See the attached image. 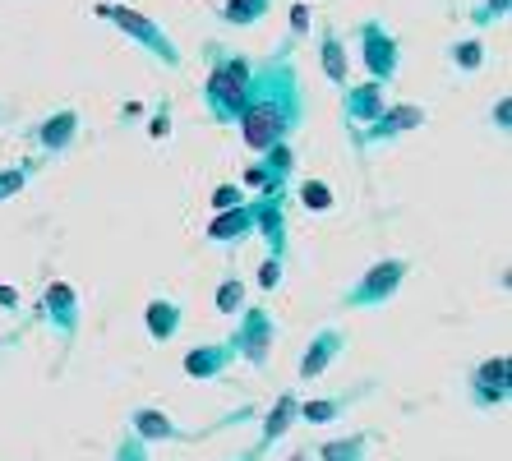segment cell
Instances as JSON below:
<instances>
[{
	"mask_svg": "<svg viewBox=\"0 0 512 461\" xmlns=\"http://www.w3.org/2000/svg\"><path fill=\"white\" fill-rule=\"evenodd\" d=\"M296 406H300V392H296V388L277 392V397H273V406L263 411L259 438H254V443H250V448H245V452H240L236 461H263V457H268V452H273L277 443H282V438L291 434V425H300V420H296Z\"/></svg>",
	"mask_w": 512,
	"mask_h": 461,
	"instance_id": "11",
	"label": "cell"
},
{
	"mask_svg": "<svg viewBox=\"0 0 512 461\" xmlns=\"http://www.w3.org/2000/svg\"><path fill=\"white\" fill-rule=\"evenodd\" d=\"M14 342V337H5V332H0V346H10Z\"/></svg>",
	"mask_w": 512,
	"mask_h": 461,
	"instance_id": "37",
	"label": "cell"
},
{
	"mask_svg": "<svg viewBox=\"0 0 512 461\" xmlns=\"http://www.w3.org/2000/svg\"><path fill=\"white\" fill-rule=\"evenodd\" d=\"M305 111H310V102H305V88H300L296 42L282 37L273 56L254 60L236 130L250 153H263L273 143H291V134L305 125Z\"/></svg>",
	"mask_w": 512,
	"mask_h": 461,
	"instance_id": "1",
	"label": "cell"
},
{
	"mask_svg": "<svg viewBox=\"0 0 512 461\" xmlns=\"http://www.w3.org/2000/svg\"><path fill=\"white\" fill-rule=\"evenodd\" d=\"M180 323H185V309H180V300L153 296L148 305H143V328H148V337H153L157 346H167L171 337L180 332Z\"/></svg>",
	"mask_w": 512,
	"mask_h": 461,
	"instance_id": "21",
	"label": "cell"
},
{
	"mask_svg": "<svg viewBox=\"0 0 512 461\" xmlns=\"http://www.w3.org/2000/svg\"><path fill=\"white\" fill-rule=\"evenodd\" d=\"M406 277H411V259H402V254L374 259L370 268L342 291V309H383L388 300H397Z\"/></svg>",
	"mask_w": 512,
	"mask_h": 461,
	"instance_id": "4",
	"label": "cell"
},
{
	"mask_svg": "<svg viewBox=\"0 0 512 461\" xmlns=\"http://www.w3.org/2000/svg\"><path fill=\"white\" fill-rule=\"evenodd\" d=\"M310 28H314L310 5H305V0H291V28H286V37H291V42H305Z\"/></svg>",
	"mask_w": 512,
	"mask_h": 461,
	"instance_id": "30",
	"label": "cell"
},
{
	"mask_svg": "<svg viewBox=\"0 0 512 461\" xmlns=\"http://www.w3.org/2000/svg\"><path fill=\"white\" fill-rule=\"evenodd\" d=\"M208 245H217V249H240L245 240L254 236V208H250V199L245 203H236V208H222V213H213V222H208Z\"/></svg>",
	"mask_w": 512,
	"mask_h": 461,
	"instance_id": "18",
	"label": "cell"
},
{
	"mask_svg": "<svg viewBox=\"0 0 512 461\" xmlns=\"http://www.w3.org/2000/svg\"><path fill=\"white\" fill-rule=\"evenodd\" d=\"M254 208V236L268 245L273 259H286L291 249V231H286V190H263L259 199H250Z\"/></svg>",
	"mask_w": 512,
	"mask_h": 461,
	"instance_id": "13",
	"label": "cell"
},
{
	"mask_svg": "<svg viewBox=\"0 0 512 461\" xmlns=\"http://www.w3.org/2000/svg\"><path fill=\"white\" fill-rule=\"evenodd\" d=\"M277 337H282V323L273 319V309L245 305L236 314V328H231L227 342H231V351H236V360H245L250 369H268Z\"/></svg>",
	"mask_w": 512,
	"mask_h": 461,
	"instance_id": "5",
	"label": "cell"
},
{
	"mask_svg": "<svg viewBox=\"0 0 512 461\" xmlns=\"http://www.w3.org/2000/svg\"><path fill=\"white\" fill-rule=\"evenodd\" d=\"M489 125H494L499 134H508V125H512V97L508 93L494 102V111H489Z\"/></svg>",
	"mask_w": 512,
	"mask_h": 461,
	"instance_id": "33",
	"label": "cell"
},
{
	"mask_svg": "<svg viewBox=\"0 0 512 461\" xmlns=\"http://www.w3.org/2000/svg\"><path fill=\"white\" fill-rule=\"evenodd\" d=\"M425 120H429V111L416 107V102H388L370 125L351 130V143H356V153H365V148H374V143H393L411 130H425Z\"/></svg>",
	"mask_w": 512,
	"mask_h": 461,
	"instance_id": "7",
	"label": "cell"
},
{
	"mask_svg": "<svg viewBox=\"0 0 512 461\" xmlns=\"http://www.w3.org/2000/svg\"><path fill=\"white\" fill-rule=\"evenodd\" d=\"M508 5H512V0H485V5H476V10H471L476 33H485L489 24H503V19H508Z\"/></svg>",
	"mask_w": 512,
	"mask_h": 461,
	"instance_id": "28",
	"label": "cell"
},
{
	"mask_svg": "<svg viewBox=\"0 0 512 461\" xmlns=\"http://www.w3.org/2000/svg\"><path fill=\"white\" fill-rule=\"evenodd\" d=\"M0 309H19V291L14 286H0Z\"/></svg>",
	"mask_w": 512,
	"mask_h": 461,
	"instance_id": "34",
	"label": "cell"
},
{
	"mask_svg": "<svg viewBox=\"0 0 512 461\" xmlns=\"http://www.w3.org/2000/svg\"><path fill=\"white\" fill-rule=\"evenodd\" d=\"M254 60L208 42V79H203V107L213 116V125H236L240 107H245V88H250Z\"/></svg>",
	"mask_w": 512,
	"mask_h": 461,
	"instance_id": "2",
	"label": "cell"
},
{
	"mask_svg": "<svg viewBox=\"0 0 512 461\" xmlns=\"http://www.w3.org/2000/svg\"><path fill=\"white\" fill-rule=\"evenodd\" d=\"M79 125H84L79 107H56L33 125V143L42 148V157H65L79 143Z\"/></svg>",
	"mask_w": 512,
	"mask_h": 461,
	"instance_id": "14",
	"label": "cell"
},
{
	"mask_svg": "<svg viewBox=\"0 0 512 461\" xmlns=\"http://www.w3.org/2000/svg\"><path fill=\"white\" fill-rule=\"evenodd\" d=\"M282 277H286V259H273V254H268V259L259 263V277H254V282H259V291H277Z\"/></svg>",
	"mask_w": 512,
	"mask_h": 461,
	"instance_id": "31",
	"label": "cell"
},
{
	"mask_svg": "<svg viewBox=\"0 0 512 461\" xmlns=\"http://www.w3.org/2000/svg\"><path fill=\"white\" fill-rule=\"evenodd\" d=\"M314 33H319V70H323V79L333 83V88H346V79H351V56H346V42H342V33H337V24L314 19Z\"/></svg>",
	"mask_w": 512,
	"mask_h": 461,
	"instance_id": "20",
	"label": "cell"
},
{
	"mask_svg": "<svg viewBox=\"0 0 512 461\" xmlns=\"http://www.w3.org/2000/svg\"><path fill=\"white\" fill-rule=\"evenodd\" d=\"M370 448H374V434L356 429V434H342V438H323L314 448V461H370Z\"/></svg>",
	"mask_w": 512,
	"mask_h": 461,
	"instance_id": "22",
	"label": "cell"
},
{
	"mask_svg": "<svg viewBox=\"0 0 512 461\" xmlns=\"http://www.w3.org/2000/svg\"><path fill=\"white\" fill-rule=\"evenodd\" d=\"M42 323L60 337V351H70L74 337H79V323H84V300L70 282H47L42 286V305H37Z\"/></svg>",
	"mask_w": 512,
	"mask_h": 461,
	"instance_id": "9",
	"label": "cell"
},
{
	"mask_svg": "<svg viewBox=\"0 0 512 461\" xmlns=\"http://www.w3.org/2000/svg\"><path fill=\"white\" fill-rule=\"evenodd\" d=\"M125 429H130L134 438H143L148 448H153V443H194V438H199V434H190V429H180L162 406H134V411L125 415Z\"/></svg>",
	"mask_w": 512,
	"mask_h": 461,
	"instance_id": "15",
	"label": "cell"
},
{
	"mask_svg": "<svg viewBox=\"0 0 512 461\" xmlns=\"http://www.w3.org/2000/svg\"><path fill=\"white\" fill-rule=\"evenodd\" d=\"M97 14H102V19H111V24L125 33V42H134V47H139L148 60H157L162 70H180V65H185V56H180V47H176V37L157 24V19H148L143 10H130V5H97Z\"/></svg>",
	"mask_w": 512,
	"mask_h": 461,
	"instance_id": "3",
	"label": "cell"
},
{
	"mask_svg": "<svg viewBox=\"0 0 512 461\" xmlns=\"http://www.w3.org/2000/svg\"><path fill=\"white\" fill-rule=\"evenodd\" d=\"M296 199H300V208H305V213H328V208L337 203V194H333V185H328V180L305 176L296 185Z\"/></svg>",
	"mask_w": 512,
	"mask_h": 461,
	"instance_id": "26",
	"label": "cell"
},
{
	"mask_svg": "<svg viewBox=\"0 0 512 461\" xmlns=\"http://www.w3.org/2000/svg\"><path fill=\"white\" fill-rule=\"evenodd\" d=\"M346 346H351V337H346L337 323H323L319 332L310 337V346L300 351V360H296V379L300 383H314V379H323L328 369L337 365L346 355Z\"/></svg>",
	"mask_w": 512,
	"mask_h": 461,
	"instance_id": "12",
	"label": "cell"
},
{
	"mask_svg": "<svg viewBox=\"0 0 512 461\" xmlns=\"http://www.w3.org/2000/svg\"><path fill=\"white\" fill-rule=\"evenodd\" d=\"M296 180V148L291 143H273V148H263L254 153V162L240 171V185L245 190H286Z\"/></svg>",
	"mask_w": 512,
	"mask_h": 461,
	"instance_id": "10",
	"label": "cell"
},
{
	"mask_svg": "<svg viewBox=\"0 0 512 461\" xmlns=\"http://www.w3.org/2000/svg\"><path fill=\"white\" fill-rule=\"evenodd\" d=\"M388 107V83L379 79H356L342 88V120L351 125V130H360V125H370L379 111Z\"/></svg>",
	"mask_w": 512,
	"mask_h": 461,
	"instance_id": "16",
	"label": "cell"
},
{
	"mask_svg": "<svg viewBox=\"0 0 512 461\" xmlns=\"http://www.w3.org/2000/svg\"><path fill=\"white\" fill-rule=\"evenodd\" d=\"M236 203H245V185H240V180H222V185L213 190V213L236 208Z\"/></svg>",
	"mask_w": 512,
	"mask_h": 461,
	"instance_id": "32",
	"label": "cell"
},
{
	"mask_svg": "<svg viewBox=\"0 0 512 461\" xmlns=\"http://www.w3.org/2000/svg\"><path fill=\"white\" fill-rule=\"evenodd\" d=\"M111 461H153V448L125 429V434H120V443H116V452H111Z\"/></svg>",
	"mask_w": 512,
	"mask_h": 461,
	"instance_id": "29",
	"label": "cell"
},
{
	"mask_svg": "<svg viewBox=\"0 0 512 461\" xmlns=\"http://www.w3.org/2000/svg\"><path fill=\"white\" fill-rule=\"evenodd\" d=\"M5 120H10V107H5V102H0V125H5Z\"/></svg>",
	"mask_w": 512,
	"mask_h": 461,
	"instance_id": "36",
	"label": "cell"
},
{
	"mask_svg": "<svg viewBox=\"0 0 512 461\" xmlns=\"http://www.w3.org/2000/svg\"><path fill=\"white\" fill-rule=\"evenodd\" d=\"M268 14H273V0H222V5H217V19L231 28H254V24H263Z\"/></svg>",
	"mask_w": 512,
	"mask_h": 461,
	"instance_id": "23",
	"label": "cell"
},
{
	"mask_svg": "<svg viewBox=\"0 0 512 461\" xmlns=\"http://www.w3.org/2000/svg\"><path fill=\"white\" fill-rule=\"evenodd\" d=\"M485 56H489V47H485V37L480 33H466V37H457L453 47H448V60H453L457 70H466V74L485 70Z\"/></svg>",
	"mask_w": 512,
	"mask_h": 461,
	"instance_id": "24",
	"label": "cell"
},
{
	"mask_svg": "<svg viewBox=\"0 0 512 461\" xmlns=\"http://www.w3.org/2000/svg\"><path fill=\"white\" fill-rule=\"evenodd\" d=\"M231 365H236V351H231V342H199L194 351H185V360H180L185 379H194V383L222 379Z\"/></svg>",
	"mask_w": 512,
	"mask_h": 461,
	"instance_id": "19",
	"label": "cell"
},
{
	"mask_svg": "<svg viewBox=\"0 0 512 461\" xmlns=\"http://www.w3.org/2000/svg\"><path fill=\"white\" fill-rule=\"evenodd\" d=\"M512 397V360L508 355H485L471 374H466V402L476 411H503Z\"/></svg>",
	"mask_w": 512,
	"mask_h": 461,
	"instance_id": "8",
	"label": "cell"
},
{
	"mask_svg": "<svg viewBox=\"0 0 512 461\" xmlns=\"http://www.w3.org/2000/svg\"><path fill=\"white\" fill-rule=\"evenodd\" d=\"M213 305H217V314H227V319H236L240 309L250 305V286H245V277H222L217 282V291H213Z\"/></svg>",
	"mask_w": 512,
	"mask_h": 461,
	"instance_id": "25",
	"label": "cell"
},
{
	"mask_svg": "<svg viewBox=\"0 0 512 461\" xmlns=\"http://www.w3.org/2000/svg\"><path fill=\"white\" fill-rule=\"evenodd\" d=\"M286 461H314V452L310 448H291V457H286Z\"/></svg>",
	"mask_w": 512,
	"mask_h": 461,
	"instance_id": "35",
	"label": "cell"
},
{
	"mask_svg": "<svg viewBox=\"0 0 512 461\" xmlns=\"http://www.w3.org/2000/svg\"><path fill=\"white\" fill-rule=\"evenodd\" d=\"M37 162H19V166H0V203L19 199L28 190V180H33Z\"/></svg>",
	"mask_w": 512,
	"mask_h": 461,
	"instance_id": "27",
	"label": "cell"
},
{
	"mask_svg": "<svg viewBox=\"0 0 512 461\" xmlns=\"http://www.w3.org/2000/svg\"><path fill=\"white\" fill-rule=\"evenodd\" d=\"M351 37H356L360 65L370 70V79L393 83L397 70H402V42H397L393 28L383 24L379 14H370V19H360V24L351 28Z\"/></svg>",
	"mask_w": 512,
	"mask_h": 461,
	"instance_id": "6",
	"label": "cell"
},
{
	"mask_svg": "<svg viewBox=\"0 0 512 461\" xmlns=\"http://www.w3.org/2000/svg\"><path fill=\"white\" fill-rule=\"evenodd\" d=\"M374 392V383H356L351 392H333V397H310V402H300L296 406V420L300 425H337L346 411L356 402H365Z\"/></svg>",
	"mask_w": 512,
	"mask_h": 461,
	"instance_id": "17",
	"label": "cell"
}]
</instances>
